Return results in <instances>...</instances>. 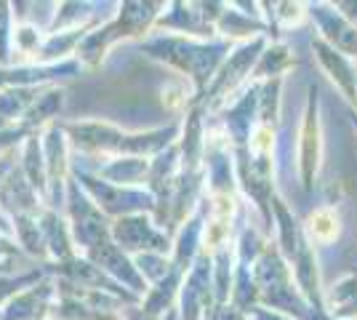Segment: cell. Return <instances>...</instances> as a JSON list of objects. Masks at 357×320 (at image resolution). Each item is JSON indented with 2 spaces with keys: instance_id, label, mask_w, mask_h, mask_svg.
<instances>
[{
  "instance_id": "cell-5",
  "label": "cell",
  "mask_w": 357,
  "mask_h": 320,
  "mask_svg": "<svg viewBox=\"0 0 357 320\" xmlns=\"http://www.w3.org/2000/svg\"><path fill=\"white\" fill-rule=\"evenodd\" d=\"M64 203H67V222H70V232L77 254H86L96 243H102L107 238H112V219L99 211V206L89 198V192L70 176L67 182V192H64Z\"/></svg>"
},
{
  "instance_id": "cell-16",
  "label": "cell",
  "mask_w": 357,
  "mask_h": 320,
  "mask_svg": "<svg viewBox=\"0 0 357 320\" xmlns=\"http://www.w3.org/2000/svg\"><path fill=\"white\" fill-rule=\"evenodd\" d=\"M203 320H251L245 312H240L238 307L232 305V302H227V305H216L211 310L208 315Z\"/></svg>"
},
{
  "instance_id": "cell-2",
  "label": "cell",
  "mask_w": 357,
  "mask_h": 320,
  "mask_svg": "<svg viewBox=\"0 0 357 320\" xmlns=\"http://www.w3.org/2000/svg\"><path fill=\"white\" fill-rule=\"evenodd\" d=\"M149 59L163 61L165 67L176 70L178 77H187L197 89V99H203L211 80L216 77L227 56L232 54V43L222 38L211 40H197V38H184V35H152L147 43H142Z\"/></svg>"
},
{
  "instance_id": "cell-15",
  "label": "cell",
  "mask_w": 357,
  "mask_h": 320,
  "mask_svg": "<svg viewBox=\"0 0 357 320\" xmlns=\"http://www.w3.org/2000/svg\"><path fill=\"white\" fill-rule=\"evenodd\" d=\"M14 6L0 3V67H11V40H14Z\"/></svg>"
},
{
  "instance_id": "cell-17",
  "label": "cell",
  "mask_w": 357,
  "mask_h": 320,
  "mask_svg": "<svg viewBox=\"0 0 357 320\" xmlns=\"http://www.w3.org/2000/svg\"><path fill=\"white\" fill-rule=\"evenodd\" d=\"M248 318L251 320H296V318H291V315H285V312H278V310H267V307H253L251 312H248Z\"/></svg>"
},
{
  "instance_id": "cell-14",
  "label": "cell",
  "mask_w": 357,
  "mask_h": 320,
  "mask_svg": "<svg viewBox=\"0 0 357 320\" xmlns=\"http://www.w3.org/2000/svg\"><path fill=\"white\" fill-rule=\"evenodd\" d=\"M296 64L291 48L280 43V40H269L267 48L261 51V56L253 67L251 77L256 83H267V80H275V77H285V73Z\"/></svg>"
},
{
  "instance_id": "cell-9",
  "label": "cell",
  "mask_w": 357,
  "mask_h": 320,
  "mask_svg": "<svg viewBox=\"0 0 357 320\" xmlns=\"http://www.w3.org/2000/svg\"><path fill=\"white\" fill-rule=\"evenodd\" d=\"M312 51L320 67L328 73V77L336 83V89L344 93V99L352 107H357V70L349 64V56L339 54L333 46H328L323 38H314Z\"/></svg>"
},
{
  "instance_id": "cell-7",
  "label": "cell",
  "mask_w": 357,
  "mask_h": 320,
  "mask_svg": "<svg viewBox=\"0 0 357 320\" xmlns=\"http://www.w3.org/2000/svg\"><path fill=\"white\" fill-rule=\"evenodd\" d=\"M112 241L120 251H126L131 259L142 254H165L171 257L174 241L168 238L165 229L158 227V222L152 219V213H131V216H120L112 222Z\"/></svg>"
},
{
  "instance_id": "cell-3",
  "label": "cell",
  "mask_w": 357,
  "mask_h": 320,
  "mask_svg": "<svg viewBox=\"0 0 357 320\" xmlns=\"http://www.w3.org/2000/svg\"><path fill=\"white\" fill-rule=\"evenodd\" d=\"M163 8L165 3H123V6H118V14L107 24H99L96 30H91L86 35L75 59L80 61L83 70H96L105 61L107 51L118 40L144 38L147 32L155 30V22L160 19Z\"/></svg>"
},
{
  "instance_id": "cell-18",
  "label": "cell",
  "mask_w": 357,
  "mask_h": 320,
  "mask_svg": "<svg viewBox=\"0 0 357 320\" xmlns=\"http://www.w3.org/2000/svg\"><path fill=\"white\" fill-rule=\"evenodd\" d=\"M0 320H3V315H0Z\"/></svg>"
},
{
  "instance_id": "cell-4",
  "label": "cell",
  "mask_w": 357,
  "mask_h": 320,
  "mask_svg": "<svg viewBox=\"0 0 357 320\" xmlns=\"http://www.w3.org/2000/svg\"><path fill=\"white\" fill-rule=\"evenodd\" d=\"M75 182L80 184L89 198L99 206V211L109 216L112 222L120 216H131V213H152L155 211V195L149 192L147 187H118V184H109L105 179H99L96 174L83 171V168L73 166L70 171Z\"/></svg>"
},
{
  "instance_id": "cell-8",
  "label": "cell",
  "mask_w": 357,
  "mask_h": 320,
  "mask_svg": "<svg viewBox=\"0 0 357 320\" xmlns=\"http://www.w3.org/2000/svg\"><path fill=\"white\" fill-rule=\"evenodd\" d=\"M310 16L320 27V38L344 56H357V27L333 6H310Z\"/></svg>"
},
{
  "instance_id": "cell-6",
  "label": "cell",
  "mask_w": 357,
  "mask_h": 320,
  "mask_svg": "<svg viewBox=\"0 0 357 320\" xmlns=\"http://www.w3.org/2000/svg\"><path fill=\"white\" fill-rule=\"evenodd\" d=\"M296 160H298V182L304 192H312L317 171L323 163V123H320V96L317 89L310 86L307 91V105L298 125L296 142Z\"/></svg>"
},
{
  "instance_id": "cell-10",
  "label": "cell",
  "mask_w": 357,
  "mask_h": 320,
  "mask_svg": "<svg viewBox=\"0 0 357 320\" xmlns=\"http://www.w3.org/2000/svg\"><path fill=\"white\" fill-rule=\"evenodd\" d=\"M38 222H40L45 251H48V264H61V261H70L77 257L73 232H70V222L59 211L43 208L40 216H38Z\"/></svg>"
},
{
  "instance_id": "cell-12",
  "label": "cell",
  "mask_w": 357,
  "mask_h": 320,
  "mask_svg": "<svg viewBox=\"0 0 357 320\" xmlns=\"http://www.w3.org/2000/svg\"><path fill=\"white\" fill-rule=\"evenodd\" d=\"M301 232L304 238L312 245H331L339 241L342 235V219H339V211L336 206H317L312 211L307 213V219L301 222Z\"/></svg>"
},
{
  "instance_id": "cell-1",
  "label": "cell",
  "mask_w": 357,
  "mask_h": 320,
  "mask_svg": "<svg viewBox=\"0 0 357 320\" xmlns=\"http://www.w3.org/2000/svg\"><path fill=\"white\" fill-rule=\"evenodd\" d=\"M64 134L77 153L83 155H105V158H155L165 153L171 144L178 142L181 121L168 123L163 128L128 134L118 125L102 121H75L61 123Z\"/></svg>"
},
{
  "instance_id": "cell-13",
  "label": "cell",
  "mask_w": 357,
  "mask_h": 320,
  "mask_svg": "<svg viewBox=\"0 0 357 320\" xmlns=\"http://www.w3.org/2000/svg\"><path fill=\"white\" fill-rule=\"evenodd\" d=\"M61 107H64V89H59V86H45L43 91H40V96L24 112L22 125L27 131H32V134H38V131H43L45 125L56 123Z\"/></svg>"
},
{
  "instance_id": "cell-11",
  "label": "cell",
  "mask_w": 357,
  "mask_h": 320,
  "mask_svg": "<svg viewBox=\"0 0 357 320\" xmlns=\"http://www.w3.org/2000/svg\"><path fill=\"white\" fill-rule=\"evenodd\" d=\"M152 158H107L105 166L96 168V176L118 187H139L147 184Z\"/></svg>"
}]
</instances>
